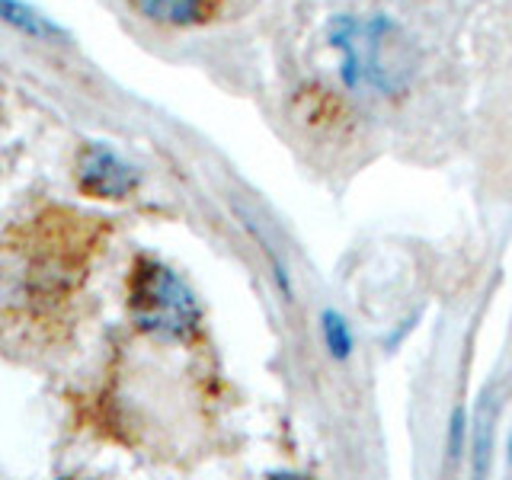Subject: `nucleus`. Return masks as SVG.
<instances>
[{
	"instance_id": "f257e3e1",
	"label": "nucleus",
	"mask_w": 512,
	"mask_h": 480,
	"mask_svg": "<svg viewBox=\"0 0 512 480\" xmlns=\"http://www.w3.org/2000/svg\"><path fill=\"white\" fill-rule=\"evenodd\" d=\"M135 324L157 340H189L199 327V304L189 285L157 260H138L128 282Z\"/></svg>"
},
{
	"instance_id": "7ed1b4c3",
	"label": "nucleus",
	"mask_w": 512,
	"mask_h": 480,
	"mask_svg": "<svg viewBox=\"0 0 512 480\" xmlns=\"http://www.w3.org/2000/svg\"><path fill=\"white\" fill-rule=\"evenodd\" d=\"M221 0H135L141 16L160 26H196L218 10Z\"/></svg>"
},
{
	"instance_id": "20e7f679",
	"label": "nucleus",
	"mask_w": 512,
	"mask_h": 480,
	"mask_svg": "<svg viewBox=\"0 0 512 480\" xmlns=\"http://www.w3.org/2000/svg\"><path fill=\"white\" fill-rule=\"evenodd\" d=\"M0 20L16 26L20 32H26V36L39 39V42H55L61 39L64 32L48 20V16H42L36 7L23 4V0H0Z\"/></svg>"
},
{
	"instance_id": "f03ea898",
	"label": "nucleus",
	"mask_w": 512,
	"mask_h": 480,
	"mask_svg": "<svg viewBox=\"0 0 512 480\" xmlns=\"http://www.w3.org/2000/svg\"><path fill=\"white\" fill-rule=\"evenodd\" d=\"M80 186L96 199H125L135 189V170L116 151L90 144L80 157Z\"/></svg>"
},
{
	"instance_id": "39448f33",
	"label": "nucleus",
	"mask_w": 512,
	"mask_h": 480,
	"mask_svg": "<svg viewBox=\"0 0 512 480\" xmlns=\"http://www.w3.org/2000/svg\"><path fill=\"white\" fill-rule=\"evenodd\" d=\"M320 324H324V343L333 352V359H349V352H352V333H349L346 320L336 314V311H327Z\"/></svg>"
},
{
	"instance_id": "423d86ee",
	"label": "nucleus",
	"mask_w": 512,
	"mask_h": 480,
	"mask_svg": "<svg viewBox=\"0 0 512 480\" xmlns=\"http://www.w3.org/2000/svg\"><path fill=\"white\" fill-rule=\"evenodd\" d=\"M509 458H512V448H509Z\"/></svg>"
}]
</instances>
